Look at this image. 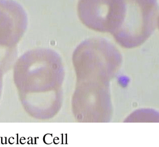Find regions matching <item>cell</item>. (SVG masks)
Here are the masks:
<instances>
[{
  "label": "cell",
  "instance_id": "cell-1",
  "mask_svg": "<svg viewBox=\"0 0 159 147\" xmlns=\"http://www.w3.org/2000/svg\"><path fill=\"white\" fill-rule=\"evenodd\" d=\"M126 27L119 35V39L127 45L136 43L148 33L157 16V0H124ZM123 17V18H124Z\"/></svg>",
  "mask_w": 159,
  "mask_h": 147
},
{
  "label": "cell",
  "instance_id": "cell-2",
  "mask_svg": "<svg viewBox=\"0 0 159 147\" xmlns=\"http://www.w3.org/2000/svg\"><path fill=\"white\" fill-rule=\"evenodd\" d=\"M124 0H79L78 12L84 23L102 29L124 17Z\"/></svg>",
  "mask_w": 159,
  "mask_h": 147
}]
</instances>
